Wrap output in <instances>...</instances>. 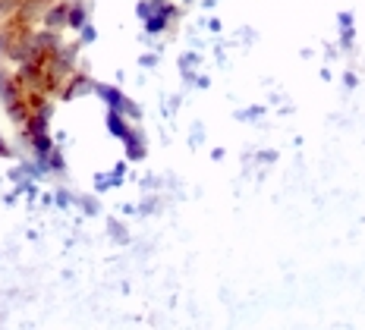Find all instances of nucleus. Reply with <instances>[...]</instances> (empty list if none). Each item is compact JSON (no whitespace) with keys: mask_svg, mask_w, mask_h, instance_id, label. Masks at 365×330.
<instances>
[{"mask_svg":"<svg viewBox=\"0 0 365 330\" xmlns=\"http://www.w3.org/2000/svg\"><path fill=\"white\" fill-rule=\"evenodd\" d=\"M88 88H95V86H91L88 79H82V76H79V79H66V91H63V95L73 98V95H82V91H88Z\"/></svg>","mask_w":365,"mask_h":330,"instance_id":"obj_1","label":"nucleus"},{"mask_svg":"<svg viewBox=\"0 0 365 330\" xmlns=\"http://www.w3.org/2000/svg\"><path fill=\"white\" fill-rule=\"evenodd\" d=\"M0 158H10V145H6L4 135H0Z\"/></svg>","mask_w":365,"mask_h":330,"instance_id":"obj_2","label":"nucleus"}]
</instances>
